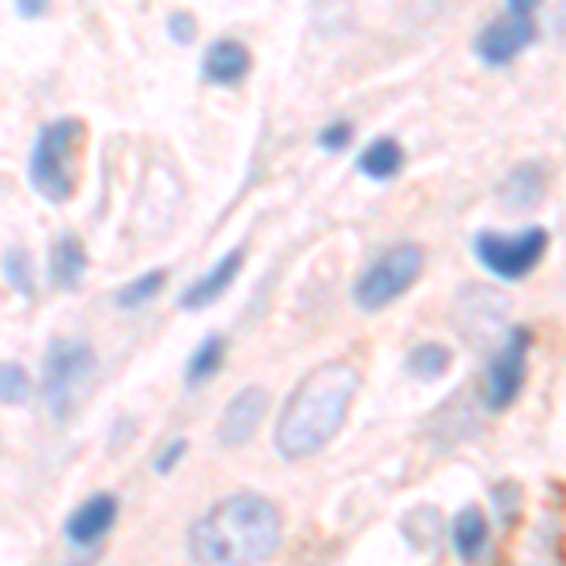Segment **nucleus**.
I'll return each mask as SVG.
<instances>
[{
	"label": "nucleus",
	"mask_w": 566,
	"mask_h": 566,
	"mask_svg": "<svg viewBox=\"0 0 566 566\" xmlns=\"http://www.w3.org/2000/svg\"><path fill=\"white\" fill-rule=\"evenodd\" d=\"M359 381V370L348 367V363H322L317 370H310L280 412L276 450L283 458L303 461L325 450L348 419Z\"/></svg>",
	"instance_id": "1"
},
{
	"label": "nucleus",
	"mask_w": 566,
	"mask_h": 566,
	"mask_svg": "<svg viewBox=\"0 0 566 566\" xmlns=\"http://www.w3.org/2000/svg\"><path fill=\"white\" fill-rule=\"evenodd\" d=\"M280 514L264 495L242 491L216 502L189 528V555L200 566H261L280 547Z\"/></svg>",
	"instance_id": "2"
},
{
	"label": "nucleus",
	"mask_w": 566,
	"mask_h": 566,
	"mask_svg": "<svg viewBox=\"0 0 566 566\" xmlns=\"http://www.w3.org/2000/svg\"><path fill=\"white\" fill-rule=\"evenodd\" d=\"M84 148V122L80 117H53L34 136L27 178L34 193L45 197L50 205H65L76 193V155Z\"/></svg>",
	"instance_id": "3"
},
{
	"label": "nucleus",
	"mask_w": 566,
	"mask_h": 566,
	"mask_svg": "<svg viewBox=\"0 0 566 566\" xmlns=\"http://www.w3.org/2000/svg\"><path fill=\"white\" fill-rule=\"evenodd\" d=\"M98 370L95 348L87 340H53L42 363V400L53 419H69L80 408Z\"/></svg>",
	"instance_id": "4"
},
{
	"label": "nucleus",
	"mask_w": 566,
	"mask_h": 566,
	"mask_svg": "<svg viewBox=\"0 0 566 566\" xmlns=\"http://www.w3.org/2000/svg\"><path fill=\"white\" fill-rule=\"evenodd\" d=\"M423 272V250L416 242L389 245L386 253H378L367 269L359 272L352 287V298L359 310H386L392 298H400Z\"/></svg>",
	"instance_id": "5"
},
{
	"label": "nucleus",
	"mask_w": 566,
	"mask_h": 566,
	"mask_svg": "<svg viewBox=\"0 0 566 566\" xmlns=\"http://www.w3.org/2000/svg\"><path fill=\"white\" fill-rule=\"evenodd\" d=\"M472 253H476L480 269L491 272L502 283L525 280L547 253V231L544 227H525V231H480L472 239Z\"/></svg>",
	"instance_id": "6"
},
{
	"label": "nucleus",
	"mask_w": 566,
	"mask_h": 566,
	"mask_svg": "<svg viewBox=\"0 0 566 566\" xmlns=\"http://www.w3.org/2000/svg\"><path fill=\"white\" fill-rule=\"evenodd\" d=\"M533 12H536V0H510L506 12L483 27L476 34V42H472L483 65H495V69L510 65L517 53H525L528 45L536 42Z\"/></svg>",
	"instance_id": "7"
},
{
	"label": "nucleus",
	"mask_w": 566,
	"mask_h": 566,
	"mask_svg": "<svg viewBox=\"0 0 566 566\" xmlns=\"http://www.w3.org/2000/svg\"><path fill=\"white\" fill-rule=\"evenodd\" d=\"M528 348H533V333L528 328H510L502 348L491 355L488 374H483V405L491 412H506L517 400V392L525 386Z\"/></svg>",
	"instance_id": "8"
},
{
	"label": "nucleus",
	"mask_w": 566,
	"mask_h": 566,
	"mask_svg": "<svg viewBox=\"0 0 566 566\" xmlns=\"http://www.w3.org/2000/svg\"><path fill=\"white\" fill-rule=\"evenodd\" d=\"M264 412H269V392L261 386H245L231 397V405L219 416V442L223 446H242L250 442L253 431L261 427Z\"/></svg>",
	"instance_id": "9"
},
{
	"label": "nucleus",
	"mask_w": 566,
	"mask_h": 566,
	"mask_svg": "<svg viewBox=\"0 0 566 566\" xmlns=\"http://www.w3.org/2000/svg\"><path fill=\"white\" fill-rule=\"evenodd\" d=\"M114 522H117V499L114 495H91L87 502H80V506L69 514L65 536H69V544L91 547V544L103 541L109 528H114Z\"/></svg>",
	"instance_id": "10"
},
{
	"label": "nucleus",
	"mask_w": 566,
	"mask_h": 566,
	"mask_svg": "<svg viewBox=\"0 0 566 566\" xmlns=\"http://www.w3.org/2000/svg\"><path fill=\"white\" fill-rule=\"evenodd\" d=\"M239 272H242V250L223 253V258H219V261L212 264V269L205 272V276H197L186 291H181L178 303L186 306V310H205V306H212L219 295H227V291H231V283L239 280Z\"/></svg>",
	"instance_id": "11"
},
{
	"label": "nucleus",
	"mask_w": 566,
	"mask_h": 566,
	"mask_svg": "<svg viewBox=\"0 0 566 566\" xmlns=\"http://www.w3.org/2000/svg\"><path fill=\"white\" fill-rule=\"evenodd\" d=\"M544 193H547V167L541 159L517 163V167L510 170L499 186V200L506 208H514V212H528V208H536L544 200Z\"/></svg>",
	"instance_id": "12"
},
{
	"label": "nucleus",
	"mask_w": 566,
	"mask_h": 566,
	"mask_svg": "<svg viewBox=\"0 0 566 566\" xmlns=\"http://www.w3.org/2000/svg\"><path fill=\"white\" fill-rule=\"evenodd\" d=\"M250 50H245L242 42L234 39H219L205 50V57H200V76L208 80V84H219V87H231L245 80V72H250Z\"/></svg>",
	"instance_id": "13"
},
{
	"label": "nucleus",
	"mask_w": 566,
	"mask_h": 566,
	"mask_svg": "<svg viewBox=\"0 0 566 566\" xmlns=\"http://www.w3.org/2000/svg\"><path fill=\"white\" fill-rule=\"evenodd\" d=\"M87 276V250L80 242V234H57V242L50 245V283L57 291H80Z\"/></svg>",
	"instance_id": "14"
},
{
	"label": "nucleus",
	"mask_w": 566,
	"mask_h": 566,
	"mask_svg": "<svg viewBox=\"0 0 566 566\" xmlns=\"http://www.w3.org/2000/svg\"><path fill=\"white\" fill-rule=\"evenodd\" d=\"M488 541H491L488 517H483L476 506H464L461 514L453 517V552H458V559L476 566L483 559V552H488Z\"/></svg>",
	"instance_id": "15"
},
{
	"label": "nucleus",
	"mask_w": 566,
	"mask_h": 566,
	"mask_svg": "<svg viewBox=\"0 0 566 566\" xmlns=\"http://www.w3.org/2000/svg\"><path fill=\"white\" fill-rule=\"evenodd\" d=\"M223 359H227V336L208 333L186 363V386H205L208 378H216Z\"/></svg>",
	"instance_id": "16"
},
{
	"label": "nucleus",
	"mask_w": 566,
	"mask_h": 566,
	"mask_svg": "<svg viewBox=\"0 0 566 566\" xmlns=\"http://www.w3.org/2000/svg\"><path fill=\"white\" fill-rule=\"evenodd\" d=\"M355 163H359V170H363L367 178H374V181H389V178L400 170L405 155H400V144H397V140L381 136V140L367 144V148H363V155H359Z\"/></svg>",
	"instance_id": "17"
},
{
	"label": "nucleus",
	"mask_w": 566,
	"mask_h": 566,
	"mask_svg": "<svg viewBox=\"0 0 566 566\" xmlns=\"http://www.w3.org/2000/svg\"><path fill=\"white\" fill-rule=\"evenodd\" d=\"M405 367L419 381H434V378H442V374L450 370V348H446V344H438V340L416 344V348L408 352Z\"/></svg>",
	"instance_id": "18"
},
{
	"label": "nucleus",
	"mask_w": 566,
	"mask_h": 566,
	"mask_svg": "<svg viewBox=\"0 0 566 566\" xmlns=\"http://www.w3.org/2000/svg\"><path fill=\"white\" fill-rule=\"evenodd\" d=\"M163 287H167V269H151V272H144V276L122 283V287L114 291V303L122 310H140V306H148Z\"/></svg>",
	"instance_id": "19"
},
{
	"label": "nucleus",
	"mask_w": 566,
	"mask_h": 566,
	"mask_svg": "<svg viewBox=\"0 0 566 566\" xmlns=\"http://www.w3.org/2000/svg\"><path fill=\"white\" fill-rule=\"evenodd\" d=\"M0 269H4V280L12 283L20 295H31L34 291V280H31V258H27V250L20 245H12V250L0 258Z\"/></svg>",
	"instance_id": "20"
},
{
	"label": "nucleus",
	"mask_w": 566,
	"mask_h": 566,
	"mask_svg": "<svg viewBox=\"0 0 566 566\" xmlns=\"http://www.w3.org/2000/svg\"><path fill=\"white\" fill-rule=\"evenodd\" d=\"M31 392V378L20 363H0V400L4 405H23Z\"/></svg>",
	"instance_id": "21"
},
{
	"label": "nucleus",
	"mask_w": 566,
	"mask_h": 566,
	"mask_svg": "<svg viewBox=\"0 0 566 566\" xmlns=\"http://www.w3.org/2000/svg\"><path fill=\"white\" fill-rule=\"evenodd\" d=\"M348 144H352V125L348 122H333L317 133V148L322 151H340V148H348Z\"/></svg>",
	"instance_id": "22"
},
{
	"label": "nucleus",
	"mask_w": 566,
	"mask_h": 566,
	"mask_svg": "<svg viewBox=\"0 0 566 566\" xmlns=\"http://www.w3.org/2000/svg\"><path fill=\"white\" fill-rule=\"evenodd\" d=\"M186 450H189L186 438H175V442H170L167 450L159 453V461H155V472H175V469H178V461L186 458Z\"/></svg>",
	"instance_id": "23"
},
{
	"label": "nucleus",
	"mask_w": 566,
	"mask_h": 566,
	"mask_svg": "<svg viewBox=\"0 0 566 566\" xmlns=\"http://www.w3.org/2000/svg\"><path fill=\"white\" fill-rule=\"evenodd\" d=\"M170 39H175L178 45H186V42H193V31H197V20L189 12H175L170 15Z\"/></svg>",
	"instance_id": "24"
},
{
	"label": "nucleus",
	"mask_w": 566,
	"mask_h": 566,
	"mask_svg": "<svg viewBox=\"0 0 566 566\" xmlns=\"http://www.w3.org/2000/svg\"><path fill=\"white\" fill-rule=\"evenodd\" d=\"M514 499H517L514 483H499V488H495V502L502 506V522H514Z\"/></svg>",
	"instance_id": "25"
},
{
	"label": "nucleus",
	"mask_w": 566,
	"mask_h": 566,
	"mask_svg": "<svg viewBox=\"0 0 566 566\" xmlns=\"http://www.w3.org/2000/svg\"><path fill=\"white\" fill-rule=\"evenodd\" d=\"M45 4H34V0H20V15H42Z\"/></svg>",
	"instance_id": "26"
}]
</instances>
